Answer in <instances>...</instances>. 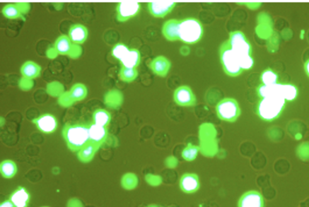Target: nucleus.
<instances>
[{
  "mask_svg": "<svg viewBox=\"0 0 309 207\" xmlns=\"http://www.w3.org/2000/svg\"><path fill=\"white\" fill-rule=\"evenodd\" d=\"M88 133L90 142L101 147L107 139L108 127L100 126L92 122L88 125Z\"/></svg>",
  "mask_w": 309,
  "mask_h": 207,
  "instance_id": "f8f14e48",
  "label": "nucleus"
},
{
  "mask_svg": "<svg viewBox=\"0 0 309 207\" xmlns=\"http://www.w3.org/2000/svg\"><path fill=\"white\" fill-rule=\"evenodd\" d=\"M175 2H150L147 4L149 13L155 18H163L170 14L176 6Z\"/></svg>",
  "mask_w": 309,
  "mask_h": 207,
  "instance_id": "9d476101",
  "label": "nucleus"
},
{
  "mask_svg": "<svg viewBox=\"0 0 309 207\" xmlns=\"http://www.w3.org/2000/svg\"></svg>",
  "mask_w": 309,
  "mask_h": 207,
  "instance_id": "4c0bfd02",
  "label": "nucleus"
},
{
  "mask_svg": "<svg viewBox=\"0 0 309 207\" xmlns=\"http://www.w3.org/2000/svg\"><path fill=\"white\" fill-rule=\"evenodd\" d=\"M2 14L6 18L12 19L23 18L24 14L19 3L6 5L2 9Z\"/></svg>",
  "mask_w": 309,
  "mask_h": 207,
  "instance_id": "b1692460",
  "label": "nucleus"
},
{
  "mask_svg": "<svg viewBox=\"0 0 309 207\" xmlns=\"http://www.w3.org/2000/svg\"><path fill=\"white\" fill-rule=\"evenodd\" d=\"M179 186L185 193H195L200 187L199 177L195 174H185L180 179Z\"/></svg>",
  "mask_w": 309,
  "mask_h": 207,
  "instance_id": "2eb2a0df",
  "label": "nucleus"
},
{
  "mask_svg": "<svg viewBox=\"0 0 309 207\" xmlns=\"http://www.w3.org/2000/svg\"><path fill=\"white\" fill-rule=\"evenodd\" d=\"M88 125L86 124H67L64 127L63 135L71 151L78 152L90 142Z\"/></svg>",
  "mask_w": 309,
  "mask_h": 207,
  "instance_id": "f257e3e1",
  "label": "nucleus"
},
{
  "mask_svg": "<svg viewBox=\"0 0 309 207\" xmlns=\"http://www.w3.org/2000/svg\"><path fill=\"white\" fill-rule=\"evenodd\" d=\"M87 93V88L82 83L75 84L68 91L69 96L74 103L85 99Z\"/></svg>",
  "mask_w": 309,
  "mask_h": 207,
  "instance_id": "5701e85b",
  "label": "nucleus"
},
{
  "mask_svg": "<svg viewBox=\"0 0 309 207\" xmlns=\"http://www.w3.org/2000/svg\"><path fill=\"white\" fill-rule=\"evenodd\" d=\"M93 120L96 124L108 127L111 122V115L107 110L99 108L93 113Z\"/></svg>",
  "mask_w": 309,
  "mask_h": 207,
  "instance_id": "393cba45",
  "label": "nucleus"
},
{
  "mask_svg": "<svg viewBox=\"0 0 309 207\" xmlns=\"http://www.w3.org/2000/svg\"><path fill=\"white\" fill-rule=\"evenodd\" d=\"M286 101L280 96H271L260 101L257 113L262 120L273 121L277 119L285 107Z\"/></svg>",
  "mask_w": 309,
  "mask_h": 207,
  "instance_id": "7ed1b4c3",
  "label": "nucleus"
},
{
  "mask_svg": "<svg viewBox=\"0 0 309 207\" xmlns=\"http://www.w3.org/2000/svg\"><path fill=\"white\" fill-rule=\"evenodd\" d=\"M3 125V118H1V126L2 127Z\"/></svg>",
  "mask_w": 309,
  "mask_h": 207,
  "instance_id": "e433bc0d",
  "label": "nucleus"
},
{
  "mask_svg": "<svg viewBox=\"0 0 309 207\" xmlns=\"http://www.w3.org/2000/svg\"><path fill=\"white\" fill-rule=\"evenodd\" d=\"M204 30L201 22L195 18L180 19L179 29V41L187 45L199 43L203 37Z\"/></svg>",
  "mask_w": 309,
  "mask_h": 207,
  "instance_id": "f03ea898",
  "label": "nucleus"
},
{
  "mask_svg": "<svg viewBox=\"0 0 309 207\" xmlns=\"http://www.w3.org/2000/svg\"><path fill=\"white\" fill-rule=\"evenodd\" d=\"M227 41L237 59L252 56V46L243 32L238 30L231 32Z\"/></svg>",
  "mask_w": 309,
  "mask_h": 207,
  "instance_id": "423d86ee",
  "label": "nucleus"
},
{
  "mask_svg": "<svg viewBox=\"0 0 309 207\" xmlns=\"http://www.w3.org/2000/svg\"><path fill=\"white\" fill-rule=\"evenodd\" d=\"M281 83L276 85L267 86L261 84L257 89V92L260 98H262L271 97V96H280L281 97Z\"/></svg>",
  "mask_w": 309,
  "mask_h": 207,
  "instance_id": "4be33fe9",
  "label": "nucleus"
},
{
  "mask_svg": "<svg viewBox=\"0 0 309 207\" xmlns=\"http://www.w3.org/2000/svg\"><path fill=\"white\" fill-rule=\"evenodd\" d=\"M0 171L4 178L7 179L13 178L17 172L16 164L12 160H4L0 166Z\"/></svg>",
  "mask_w": 309,
  "mask_h": 207,
  "instance_id": "a878e982",
  "label": "nucleus"
},
{
  "mask_svg": "<svg viewBox=\"0 0 309 207\" xmlns=\"http://www.w3.org/2000/svg\"><path fill=\"white\" fill-rule=\"evenodd\" d=\"M9 200L16 207H28L31 194L25 187L19 186L11 193Z\"/></svg>",
  "mask_w": 309,
  "mask_h": 207,
  "instance_id": "f3484780",
  "label": "nucleus"
},
{
  "mask_svg": "<svg viewBox=\"0 0 309 207\" xmlns=\"http://www.w3.org/2000/svg\"><path fill=\"white\" fill-rule=\"evenodd\" d=\"M175 102L182 107H190L195 105L196 98L192 89L188 86H180L175 90Z\"/></svg>",
  "mask_w": 309,
  "mask_h": 207,
  "instance_id": "1a4fd4ad",
  "label": "nucleus"
},
{
  "mask_svg": "<svg viewBox=\"0 0 309 207\" xmlns=\"http://www.w3.org/2000/svg\"><path fill=\"white\" fill-rule=\"evenodd\" d=\"M260 80L264 85L271 86L278 83V76L275 71L271 69H267L261 73Z\"/></svg>",
  "mask_w": 309,
  "mask_h": 207,
  "instance_id": "cd10ccee",
  "label": "nucleus"
},
{
  "mask_svg": "<svg viewBox=\"0 0 309 207\" xmlns=\"http://www.w3.org/2000/svg\"><path fill=\"white\" fill-rule=\"evenodd\" d=\"M216 110L219 119L228 122L236 121L241 113L238 102L231 98L222 100L217 104Z\"/></svg>",
  "mask_w": 309,
  "mask_h": 207,
  "instance_id": "39448f33",
  "label": "nucleus"
},
{
  "mask_svg": "<svg viewBox=\"0 0 309 207\" xmlns=\"http://www.w3.org/2000/svg\"><path fill=\"white\" fill-rule=\"evenodd\" d=\"M305 68L306 72V73H307V74L308 75L309 77V60L306 61V63H305Z\"/></svg>",
  "mask_w": 309,
  "mask_h": 207,
  "instance_id": "c9c22d12",
  "label": "nucleus"
},
{
  "mask_svg": "<svg viewBox=\"0 0 309 207\" xmlns=\"http://www.w3.org/2000/svg\"><path fill=\"white\" fill-rule=\"evenodd\" d=\"M41 73V66L33 61H26L21 68V75L26 80H33V79L38 77L40 75Z\"/></svg>",
  "mask_w": 309,
  "mask_h": 207,
  "instance_id": "6ab92c4d",
  "label": "nucleus"
},
{
  "mask_svg": "<svg viewBox=\"0 0 309 207\" xmlns=\"http://www.w3.org/2000/svg\"><path fill=\"white\" fill-rule=\"evenodd\" d=\"M37 129L44 134H51L56 132L58 127L56 118L50 113H45L32 120Z\"/></svg>",
  "mask_w": 309,
  "mask_h": 207,
  "instance_id": "6e6552de",
  "label": "nucleus"
},
{
  "mask_svg": "<svg viewBox=\"0 0 309 207\" xmlns=\"http://www.w3.org/2000/svg\"><path fill=\"white\" fill-rule=\"evenodd\" d=\"M76 45L74 44L69 38L68 36L61 35L56 39L54 45V50L56 53L61 55H73L76 57L75 54Z\"/></svg>",
  "mask_w": 309,
  "mask_h": 207,
  "instance_id": "9b49d317",
  "label": "nucleus"
},
{
  "mask_svg": "<svg viewBox=\"0 0 309 207\" xmlns=\"http://www.w3.org/2000/svg\"><path fill=\"white\" fill-rule=\"evenodd\" d=\"M138 75L137 68H129L123 66L121 68L119 73L121 80L127 83L134 81L137 78Z\"/></svg>",
  "mask_w": 309,
  "mask_h": 207,
  "instance_id": "c85d7f7f",
  "label": "nucleus"
},
{
  "mask_svg": "<svg viewBox=\"0 0 309 207\" xmlns=\"http://www.w3.org/2000/svg\"><path fill=\"white\" fill-rule=\"evenodd\" d=\"M239 207H264V199L258 191L246 192L239 201Z\"/></svg>",
  "mask_w": 309,
  "mask_h": 207,
  "instance_id": "4468645a",
  "label": "nucleus"
},
{
  "mask_svg": "<svg viewBox=\"0 0 309 207\" xmlns=\"http://www.w3.org/2000/svg\"><path fill=\"white\" fill-rule=\"evenodd\" d=\"M59 103L62 106L64 107H69L74 103L71 100L70 96H69L68 92H64L59 98Z\"/></svg>",
  "mask_w": 309,
  "mask_h": 207,
  "instance_id": "2f4dec72",
  "label": "nucleus"
},
{
  "mask_svg": "<svg viewBox=\"0 0 309 207\" xmlns=\"http://www.w3.org/2000/svg\"><path fill=\"white\" fill-rule=\"evenodd\" d=\"M0 207H16V206H15L14 205V204L12 203V202L11 201L9 200H6V201H4V202H2V203L1 204V206H0Z\"/></svg>",
  "mask_w": 309,
  "mask_h": 207,
  "instance_id": "f704fd0d",
  "label": "nucleus"
},
{
  "mask_svg": "<svg viewBox=\"0 0 309 207\" xmlns=\"http://www.w3.org/2000/svg\"><path fill=\"white\" fill-rule=\"evenodd\" d=\"M179 19H171L163 24L162 32L167 40L172 42L179 41Z\"/></svg>",
  "mask_w": 309,
  "mask_h": 207,
  "instance_id": "a211bd4d",
  "label": "nucleus"
},
{
  "mask_svg": "<svg viewBox=\"0 0 309 207\" xmlns=\"http://www.w3.org/2000/svg\"><path fill=\"white\" fill-rule=\"evenodd\" d=\"M130 50V48L125 44L118 43L113 46L111 54H112L113 58L120 61Z\"/></svg>",
  "mask_w": 309,
  "mask_h": 207,
  "instance_id": "7c9ffc66",
  "label": "nucleus"
},
{
  "mask_svg": "<svg viewBox=\"0 0 309 207\" xmlns=\"http://www.w3.org/2000/svg\"><path fill=\"white\" fill-rule=\"evenodd\" d=\"M149 67L156 75L164 77L169 73L171 62L165 57L159 56L156 57L150 61Z\"/></svg>",
  "mask_w": 309,
  "mask_h": 207,
  "instance_id": "ddd939ff",
  "label": "nucleus"
},
{
  "mask_svg": "<svg viewBox=\"0 0 309 207\" xmlns=\"http://www.w3.org/2000/svg\"><path fill=\"white\" fill-rule=\"evenodd\" d=\"M68 36L74 44L81 45L87 39L88 30L82 24H76L70 27Z\"/></svg>",
  "mask_w": 309,
  "mask_h": 207,
  "instance_id": "dca6fc26",
  "label": "nucleus"
},
{
  "mask_svg": "<svg viewBox=\"0 0 309 207\" xmlns=\"http://www.w3.org/2000/svg\"><path fill=\"white\" fill-rule=\"evenodd\" d=\"M220 60L224 72L231 77H237L243 70L240 66L236 55L232 51L228 41H225L219 49Z\"/></svg>",
  "mask_w": 309,
  "mask_h": 207,
  "instance_id": "20e7f679",
  "label": "nucleus"
},
{
  "mask_svg": "<svg viewBox=\"0 0 309 207\" xmlns=\"http://www.w3.org/2000/svg\"><path fill=\"white\" fill-rule=\"evenodd\" d=\"M199 151V147L192 144H189L182 152L183 159L187 162L194 161L196 159Z\"/></svg>",
  "mask_w": 309,
  "mask_h": 207,
  "instance_id": "c756f323",
  "label": "nucleus"
},
{
  "mask_svg": "<svg viewBox=\"0 0 309 207\" xmlns=\"http://www.w3.org/2000/svg\"><path fill=\"white\" fill-rule=\"evenodd\" d=\"M180 53L182 56H186L189 55L190 53V50L189 46H183L180 49Z\"/></svg>",
  "mask_w": 309,
  "mask_h": 207,
  "instance_id": "72a5a7b5",
  "label": "nucleus"
},
{
  "mask_svg": "<svg viewBox=\"0 0 309 207\" xmlns=\"http://www.w3.org/2000/svg\"><path fill=\"white\" fill-rule=\"evenodd\" d=\"M68 207H83V206L78 199H71L69 201Z\"/></svg>",
  "mask_w": 309,
  "mask_h": 207,
  "instance_id": "473e14b6",
  "label": "nucleus"
},
{
  "mask_svg": "<svg viewBox=\"0 0 309 207\" xmlns=\"http://www.w3.org/2000/svg\"><path fill=\"white\" fill-rule=\"evenodd\" d=\"M99 145L89 142L85 146L81 148L78 152V156L80 161L89 163L93 159L94 157L100 148Z\"/></svg>",
  "mask_w": 309,
  "mask_h": 207,
  "instance_id": "412c9836",
  "label": "nucleus"
},
{
  "mask_svg": "<svg viewBox=\"0 0 309 207\" xmlns=\"http://www.w3.org/2000/svg\"><path fill=\"white\" fill-rule=\"evenodd\" d=\"M121 65L123 67L137 68L141 62V53L136 48H130L124 58L120 61Z\"/></svg>",
  "mask_w": 309,
  "mask_h": 207,
  "instance_id": "aec40b11",
  "label": "nucleus"
},
{
  "mask_svg": "<svg viewBox=\"0 0 309 207\" xmlns=\"http://www.w3.org/2000/svg\"><path fill=\"white\" fill-rule=\"evenodd\" d=\"M298 96V89L292 84H281V97L286 101L292 102Z\"/></svg>",
  "mask_w": 309,
  "mask_h": 207,
  "instance_id": "bb28decb",
  "label": "nucleus"
},
{
  "mask_svg": "<svg viewBox=\"0 0 309 207\" xmlns=\"http://www.w3.org/2000/svg\"><path fill=\"white\" fill-rule=\"evenodd\" d=\"M141 4L135 1H123L117 4L116 7L117 19L120 22L130 20L140 13Z\"/></svg>",
  "mask_w": 309,
  "mask_h": 207,
  "instance_id": "0eeeda50",
  "label": "nucleus"
}]
</instances>
